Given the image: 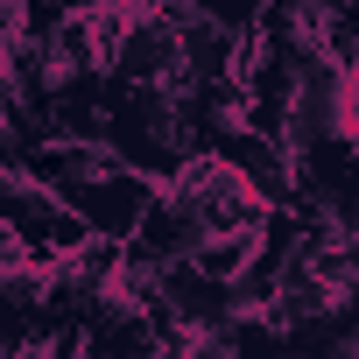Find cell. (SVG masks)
I'll use <instances>...</instances> for the list:
<instances>
[{"instance_id":"8992f818","label":"cell","mask_w":359,"mask_h":359,"mask_svg":"<svg viewBox=\"0 0 359 359\" xmlns=\"http://www.w3.org/2000/svg\"><path fill=\"white\" fill-rule=\"evenodd\" d=\"M71 15H78L71 0H15V36H29V43H50V36H57Z\"/></svg>"},{"instance_id":"277c9868","label":"cell","mask_w":359,"mask_h":359,"mask_svg":"<svg viewBox=\"0 0 359 359\" xmlns=\"http://www.w3.org/2000/svg\"><path fill=\"white\" fill-rule=\"evenodd\" d=\"M198 240H205L198 212L155 184V198H148V212H141V226H134V247H141V254H155V261H184Z\"/></svg>"},{"instance_id":"5b68a950","label":"cell","mask_w":359,"mask_h":359,"mask_svg":"<svg viewBox=\"0 0 359 359\" xmlns=\"http://www.w3.org/2000/svg\"><path fill=\"white\" fill-rule=\"evenodd\" d=\"M191 261L205 268V275H219V282H233L247 261H254V233H205L198 247H191Z\"/></svg>"},{"instance_id":"ba28073f","label":"cell","mask_w":359,"mask_h":359,"mask_svg":"<svg viewBox=\"0 0 359 359\" xmlns=\"http://www.w3.org/2000/svg\"><path fill=\"white\" fill-rule=\"evenodd\" d=\"M352 162H359V134H352Z\"/></svg>"},{"instance_id":"6da1fadb","label":"cell","mask_w":359,"mask_h":359,"mask_svg":"<svg viewBox=\"0 0 359 359\" xmlns=\"http://www.w3.org/2000/svg\"><path fill=\"white\" fill-rule=\"evenodd\" d=\"M92 233H106V240H134V226H141V212H148V198H155V184L148 176H134V169H99V176H85V184H71V191H57Z\"/></svg>"},{"instance_id":"52a82bcc","label":"cell","mask_w":359,"mask_h":359,"mask_svg":"<svg viewBox=\"0 0 359 359\" xmlns=\"http://www.w3.org/2000/svg\"><path fill=\"white\" fill-rule=\"evenodd\" d=\"M127 8H148V15H184V8H198V0H127Z\"/></svg>"},{"instance_id":"7a4b0ae2","label":"cell","mask_w":359,"mask_h":359,"mask_svg":"<svg viewBox=\"0 0 359 359\" xmlns=\"http://www.w3.org/2000/svg\"><path fill=\"white\" fill-rule=\"evenodd\" d=\"M169 64H176V29H169V15L127 8V29L113 36V50H106V71H113L120 85H155Z\"/></svg>"},{"instance_id":"3957f363","label":"cell","mask_w":359,"mask_h":359,"mask_svg":"<svg viewBox=\"0 0 359 359\" xmlns=\"http://www.w3.org/2000/svg\"><path fill=\"white\" fill-rule=\"evenodd\" d=\"M169 29H176V57H184L198 78H226V71H233V57H240V36H247V29H233V22L205 15V8L169 15Z\"/></svg>"}]
</instances>
